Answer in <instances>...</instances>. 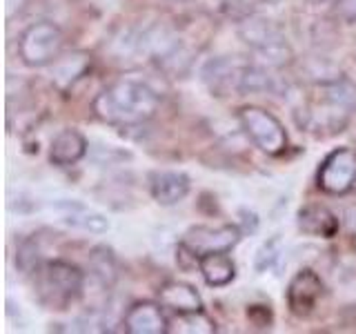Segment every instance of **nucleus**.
Masks as SVG:
<instances>
[{
    "mask_svg": "<svg viewBox=\"0 0 356 334\" xmlns=\"http://www.w3.org/2000/svg\"><path fill=\"white\" fill-rule=\"evenodd\" d=\"M198 272L209 287H225L236 278V265L227 256V252H216L200 256Z\"/></svg>",
    "mask_w": 356,
    "mask_h": 334,
    "instance_id": "nucleus-16",
    "label": "nucleus"
},
{
    "mask_svg": "<svg viewBox=\"0 0 356 334\" xmlns=\"http://www.w3.org/2000/svg\"><path fill=\"white\" fill-rule=\"evenodd\" d=\"M248 319L256 328H270L272 326V310H270V305H250Z\"/></svg>",
    "mask_w": 356,
    "mask_h": 334,
    "instance_id": "nucleus-26",
    "label": "nucleus"
},
{
    "mask_svg": "<svg viewBox=\"0 0 356 334\" xmlns=\"http://www.w3.org/2000/svg\"><path fill=\"white\" fill-rule=\"evenodd\" d=\"M170 332L174 334H214L216 323L211 321L203 310L183 312L170 321Z\"/></svg>",
    "mask_w": 356,
    "mask_h": 334,
    "instance_id": "nucleus-21",
    "label": "nucleus"
},
{
    "mask_svg": "<svg viewBox=\"0 0 356 334\" xmlns=\"http://www.w3.org/2000/svg\"><path fill=\"white\" fill-rule=\"evenodd\" d=\"M92 150H94V161H98V163L114 165V163L129 159V152H122V150L114 148V145H96Z\"/></svg>",
    "mask_w": 356,
    "mask_h": 334,
    "instance_id": "nucleus-25",
    "label": "nucleus"
},
{
    "mask_svg": "<svg viewBox=\"0 0 356 334\" xmlns=\"http://www.w3.org/2000/svg\"><path fill=\"white\" fill-rule=\"evenodd\" d=\"M159 92L140 78H122L111 83L94 98L98 120L116 127H134L147 122L159 109Z\"/></svg>",
    "mask_w": 356,
    "mask_h": 334,
    "instance_id": "nucleus-1",
    "label": "nucleus"
},
{
    "mask_svg": "<svg viewBox=\"0 0 356 334\" xmlns=\"http://www.w3.org/2000/svg\"><path fill=\"white\" fill-rule=\"evenodd\" d=\"M65 36L63 29L51 20H38L20 33L18 38V54L20 61L31 70L49 67L63 54Z\"/></svg>",
    "mask_w": 356,
    "mask_h": 334,
    "instance_id": "nucleus-3",
    "label": "nucleus"
},
{
    "mask_svg": "<svg viewBox=\"0 0 356 334\" xmlns=\"http://www.w3.org/2000/svg\"><path fill=\"white\" fill-rule=\"evenodd\" d=\"M159 303L174 312V315H183V312H198L203 310V299H200L198 289L183 281H167L159 287Z\"/></svg>",
    "mask_w": 356,
    "mask_h": 334,
    "instance_id": "nucleus-15",
    "label": "nucleus"
},
{
    "mask_svg": "<svg viewBox=\"0 0 356 334\" xmlns=\"http://www.w3.org/2000/svg\"><path fill=\"white\" fill-rule=\"evenodd\" d=\"M31 278L38 303L49 310L72 308L85 292V272L63 259L42 261Z\"/></svg>",
    "mask_w": 356,
    "mask_h": 334,
    "instance_id": "nucleus-2",
    "label": "nucleus"
},
{
    "mask_svg": "<svg viewBox=\"0 0 356 334\" xmlns=\"http://www.w3.org/2000/svg\"><path fill=\"white\" fill-rule=\"evenodd\" d=\"M296 225L307 237H316V239H334L341 230L339 216L330 207L318 203H309L300 207L296 214Z\"/></svg>",
    "mask_w": 356,
    "mask_h": 334,
    "instance_id": "nucleus-13",
    "label": "nucleus"
},
{
    "mask_svg": "<svg viewBox=\"0 0 356 334\" xmlns=\"http://www.w3.org/2000/svg\"><path fill=\"white\" fill-rule=\"evenodd\" d=\"M92 54L83 51V49H74V51H67L60 54L49 65V72H51V83L58 92H70V89L81 81V78L87 76V72L92 70Z\"/></svg>",
    "mask_w": 356,
    "mask_h": 334,
    "instance_id": "nucleus-12",
    "label": "nucleus"
},
{
    "mask_svg": "<svg viewBox=\"0 0 356 334\" xmlns=\"http://www.w3.org/2000/svg\"><path fill=\"white\" fill-rule=\"evenodd\" d=\"M42 263L40 259V248H38V241L29 237L20 243V248L16 252V265L20 267L22 274H33L36 272V267Z\"/></svg>",
    "mask_w": 356,
    "mask_h": 334,
    "instance_id": "nucleus-24",
    "label": "nucleus"
},
{
    "mask_svg": "<svg viewBox=\"0 0 356 334\" xmlns=\"http://www.w3.org/2000/svg\"><path fill=\"white\" fill-rule=\"evenodd\" d=\"M243 239V230L238 223H225V225H192L178 239L198 256L232 252Z\"/></svg>",
    "mask_w": 356,
    "mask_h": 334,
    "instance_id": "nucleus-6",
    "label": "nucleus"
},
{
    "mask_svg": "<svg viewBox=\"0 0 356 334\" xmlns=\"http://www.w3.org/2000/svg\"><path fill=\"white\" fill-rule=\"evenodd\" d=\"M323 296H325V283L312 267H300L285 289L287 308L298 319L314 315Z\"/></svg>",
    "mask_w": 356,
    "mask_h": 334,
    "instance_id": "nucleus-7",
    "label": "nucleus"
},
{
    "mask_svg": "<svg viewBox=\"0 0 356 334\" xmlns=\"http://www.w3.org/2000/svg\"><path fill=\"white\" fill-rule=\"evenodd\" d=\"M238 214L243 216V223H238V228L243 230V237H245V234H254L256 230H259V216H256L254 212L241 209Z\"/></svg>",
    "mask_w": 356,
    "mask_h": 334,
    "instance_id": "nucleus-27",
    "label": "nucleus"
},
{
    "mask_svg": "<svg viewBox=\"0 0 356 334\" xmlns=\"http://www.w3.org/2000/svg\"><path fill=\"white\" fill-rule=\"evenodd\" d=\"M178 3H183V0H178Z\"/></svg>",
    "mask_w": 356,
    "mask_h": 334,
    "instance_id": "nucleus-31",
    "label": "nucleus"
},
{
    "mask_svg": "<svg viewBox=\"0 0 356 334\" xmlns=\"http://www.w3.org/2000/svg\"><path fill=\"white\" fill-rule=\"evenodd\" d=\"M5 3H7V16L11 18L14 14H18L22 7H25L27 0H5Z\"/></svg>",
    "mask_w": 356,
    "mask_h": 334,
    "instance_id": "nucleus-29",
    "label": "nucleus"
},
{
    "mask_svg": "<svg viewBox=\"0 0 356 334\" xmlns=\"http://www.w3.org/2000/svg\"><path fill=\"white\" fill-rule=\"evenodd\" d=\"M222 5H238V3H243V0H220Z\"/></svg>",
    "mask_w": 356,
    "mask_h": 334,
    "instance_id": "nucleus-30",
    "label": "nucleus"
},
{
    "mask_svg": "<svg viewBox=\"0 0 356 334\" xmlns=\"http://www.w3.org/2000/svg\"><path fill=\"white\" fill-rule=\"evenodd\" d=\"M341 11L345 18L356 20V0H341Z\"/></svg>",
    "mask_w": 356,
    "mask_h": 334,
    "instance_id": "nucleus-28",
    "label": "nucleus"
},
{
    "mask_svg": "<svg viewBox=\"0 0 356 334\" xmlns=\"http://www.w3.org/2000/svg\"><path fill=\"white\" fill-rule=\"evenodd\" d=\"M283 256V239L281 234H274L267 241L261 243V248L254 254V270L263 274L267 270H274Z\"/></svg>",
    "mask_w": 356,
    "mask_h": 334,
    "instance_id": "nucleus-23",
    "label": "nucleus"
},
{
    "mask_svg": "<svg viewBox=\"0 0 356 334\" xmlns=\"http://www.w3.org/2000/svg\"><path fill=\"white\" fill-rule=\"evenodd\" d=\"M283 33L274 25V20L265 18V16H248L238 22V38L248 45V47L254 51L263 47V45L272 42L276 38H281Z\"/></svg>",
    "mask_w": 356,
    "mask_h": 334,
    "instance_id": "nucleus-17",
    "label": "nucleus"
},
{
    "mask_svg": "<svg viewBox=\"0 0 356 334\" xmlns=\"http://www.w3.org/2000/svg\"><path fill=\"white\" fill-rule=\"evenodd\" d=\"M278 92V81L272 76L270 67L261 63H248L243 70L241 83H238V94H276Z\"/></svg>",
    "mask_w": 356,
    "mask_h": 334,
    "instance_id": "nucleus-20",
    "label": "nucleus"
},
{
    "mask_svg": "<svg viewBox=\"0 0 356 334\" xmlns=\"http://www.w3.org/2000/svg\"><path fill=\"white\" fill-rule=\"evenodd\" d=\"M356 183V152L350 148H339L330 152L316 172V185L330 196L348 194Z\"/></svg>",
    "mask_w": 356,
    "mask_h": 334,
    "instance_id": "nucleus-5",
    "label": "nucleus"
},
{
    "mask_svg": "<svg viewBox=\"0 0 356 334\" xmlns=\"http://www.w3.org/2000/svg\"><path fill=\"white\" fill-rule=\"evenodd\" d=\"M254 54H256V63L270 67V70H281V67L289 65L294 58V51L289 47V42L285 40V36L254 49Z\"/></svg>",
    "mask_w": 356,
    "mask_h": 334,
    "instance_id": "nucleus-22",
    "label": "nucleus"
},
{
    "mask_svg": "<svg viewBox=\"0 0 356 334\" xmlns=\"http://www.w3.org/2000/svg\"><path fill=\"white\" fill-rule=\"evenodd\" d=\"M122 328L129 334H167L170 332V319L165 317L161 303L136 301L122 317Z\"/></svg>",
    "mask_w": 356,
    "mask_h": 334,
    "instance_id": "nucleus-10",
    "label": "nucleus"
},
{
    "mask_svg": "<svg viewBox=\"0 0 356 334\" xmlns=\"http://www.w3.org/2000/svg\"><path fill=\"white\" fill-rule=\"evenodd\" d=\"M245 65L248 61H241L238 56H214L200 67V81L211 96H227L232 92H238Z\"/></svg>",
    "mask_w": 356,
    "mask_h": 334,
    "instance_id": "nucleus-8",
    "label": "nucleus"
},
{
    "mask_svg": "<svg viewBox=\"0 0 356 334\" xmlns=\"http://www.w3.org/2000/svg\"><path fill=\"white\" fill-rule=\"evenodd\" d=\"M49 209L54 212V216H58L60 223H65V225L89 232V234H105L111 228L109 218L103 212L89 207L87 203L76 198H54L49 203Z\"/></svg>",
    "mask_w": 356,
    "mask_h": 334,
    "instance_id": "nucleus-9",
    "label": "nucleus"
},
{
    "mask_svg": "<svg viewBox=\"0 0 356 334\" xmlns=\"http://www.w3.org/2000/svg\"><path fill=\"white\" fill-rule=\"evenodd\" d=\"M192 189V181L185 172L178 170H159L149 174V194L161 207H174Z\"/></svg>",
    "mask_w": 356,
    "mask_h": 334,
    "instance_id": "nucleus-11",
    "label": "nucleus"
},
{
    "mask_svg": "<svg viewBox=\"0 0 356 334\" xmlns=\"http://www.w3.org/2000/svg\"><path fill=\"white\" fill-rule=\"evenodd\" d=\"M318 98L325 103L337 105L345 111H356V83L345 74L330 78L325 83H318Z\"/></svg>",
    "mask_w": 356,
    "mask_h": 334,
    "instance_id": "nucleus-18",
    "label": "nucleus"
},
{
    "mask_svg": "<svg viewBox=\"0 0 356 334\" xmlns=\"http://www.w3.org/2000/svg\"><path fill=\"white\" fill-rule=\"evenodd\" d=\"M89 152V143L74 127L60 129L49 145V161L56 167H72L81 163Z\"/></svg>",
    "mask_w": 356,
    "mask_h": 334,
    "instance_id": "nucleus-14",
    "label": "nucleus"
},
{
    "mask_svg": "<svg viewBox=\"0 0 356 334\" xmlns=\"http://www.w3.org/2000/svg\"><path fill=\"white\" fill-rule=\"evenodd\" d=\"M89 274H92L100 287H114V283L118 281V261L116 254L107 245H96V248L89 252Z\"/></svg>",
    "mask_w": 356,
    "mask_h": 334,
    "instance_id": "nucleus-19",
    "label": "nucleus"
},
{
    "mask_svg": "<svg viewBox=\"0 0 356 334\" xmlns=\"http://www.w3.org/2000/svg\"><path fill=\"white\" fill-rule=\"evenodd\" d=\"M236 118L241 129L245 132V136L261 152L278 156L287 150V132L283 127V122L272 111H267L265 107L259 105H245L238 109Z\"/></svg>",
    "mask_w": 356,
    "mask_h": 334,
    "instance_id": "nucleus-4",
    "label": "nucleus"
}]
</instances>
